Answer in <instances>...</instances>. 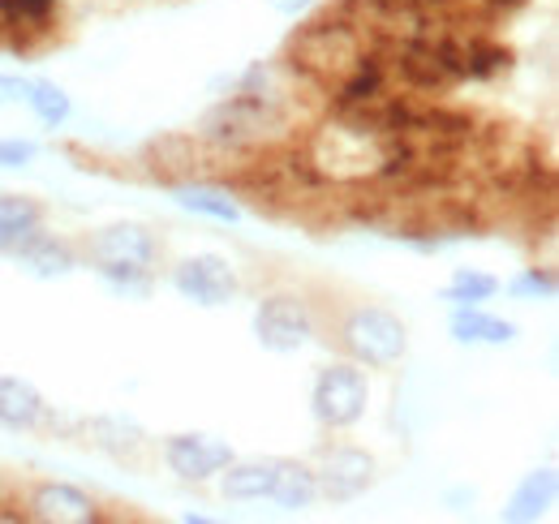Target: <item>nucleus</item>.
<instances>
[{"label": "nucleus", "mask_w": 559, "mask_h": 524, "mask_svg": "<svg viewBox=\"0 0 559 524\" xmlns=\"http://www.w3.org/2000/svg\"><path fill=\"white\" fill-rule=\"evenodd\" d=\"M203 151L211 155H228V159H254L263 151H272L276 142L288 138V108L284 99L267 95H250V91H233L219 104H211L199 121Z\"/></svg>", "instance_id": "f257e3e1"}, {"label": "nucleus", "mask_w": 559, "mask_h": 524, "mask_svg": "<svg viewBox=\"0 0 559 524\" xmlns=\"http://www.w3.org/2000/svg\"><path fill=\"white\" fill-rule=\"evenodd\" d=\"M366 48H374V44L357 31V22H349L341 9H328V13H319L314 22H306V26L288 39L284 69L297 73L301 82L319 86V91H332V86L361 61Z\"/></svg>", "instance_id": "f03ea898"}, {"label": "nucleus", "mask_w": 559, "mask_h": 524, "mask_svg": "<svg viewBox=\"0 0 559 524\" xmlns=\"http://www.w3.org/2000/svg\"><path fill=\"white\" fill-rule=\"evenodd\" d=\"M336 344L361 370H392L409 353V327H405V319L396 310L361 301V306H349L341 314Z\"/></svg>", "instance_id": "7ed1b4c3"}, {"label": "nucleus", "mask_w": 559, "mask_h": 524, "mask_svg": "<svg viewBox=\"0 0 559 524\" xmlns=\"http://www.w3.org/2000/svg\"><path fill=\"white\" fill-rule=\"evenodd\" d=\"M370 408V379L357 361H332L310 383V413L323 430H353Z\"/></svg>", "instance_id": "20e7f679"}, {"label": "nucleus", "mask_w": 559, "mask_h": 524, "mask_svg": "<svg viewBox=\"0 0 559 524\" xmlns=\"http://www.w3.org/2000/svg\"><path fill=\"white\" fill-rule=\"evenodd\" d=\"M254 340L259 348L288 357V353H301L314 335H319V319H314V306L297 293H272L254 306Z\"/></svg>", "instance_id": "39448f33"}, {"label": "nucleus", "mask_w": 559, "mask_h": 524, "mask_svg": "<svg viewBox=\"0 0 559 524\" xmlns=\"http://www.w3.org/2000/svg\"><path fill=\"white\" fill-rule=\"evenodd\" d=\"M168 279L186 301H194L203 310H219L241 293V275L224 254H190L168 271Z\"/></svg>", "instance_id": "423d86ee"}, {"label": "nucleus", "mask_w": 559, "mask_h": 524, "mask_svg": "<svg viewBox=\"0 0 559 524\" xmlns=\"http://www.w3.org/2000/svg\"><path fill=\"white\" fill-rule=\"evenodd\" d=\"M314 477H319V499L353 503V499H361L374 486L379 464H374V456L366 448H357V443H332V448L319 452Z\"/></svg>", "instance_id": "0eeeda50"}, {"label": "nucleus", "mask_w": 559, "mask_h": 524, "mask_svg": "<svg viewBox=\"0 0 559 524\" xmlns=\"http://www.w3.org/2000/svg\"><path fill=\"white\" fill-rule=\"evenodd\" d=\"M159 456L168 464V473H177L181 481H211L219 477L237 452L228 448V439H215V434H203V430H186V434H168Z\"/></svg>", "instance_id": "6e6552de"}, {"label": "nucleus", "mask_w": 559, "mask_h": 524, "mask_svg": "<svg viewBox=\"0 0 559 524\" xmlns=\"http://www.w3.org/2000/svg\"><path fill=\"white\" fill-rule=\"evenodd\" d=\"M86 259H91V266H155L159 262V237L146 224L121 219V224L99 228L86 241Z\"/></svg>", "instance_id": "1a4fd4ad"}, {"label": "nucleus", "mask_w": 559, "mask_h": 524, "mask_svg": "<svg viewBox=\"0 0 559 524\" xmlns=\"http://www.w3.org/2000/svg\"><path fill=\"white\" fill-rule=\"evenodd\" d=\"M26 521L39 524H99V503L73 481H39L26 495Z\"/></svg>", "instance_id": "9d476101"}, {"label": "nucleus", "mask_w": 559, "mask_h": 524, "mask_svg": "<svg viewBox=\"0 0 559 524\" xmlns=\"http://www.w3.org/2000/svg\"><path fill=\"white\" fill-rule=\"evenodd\" d=\"M383 95H388V57L383 48H366L361 61L328 91V104L332 112H361V108H374Z\"/></svg>", "instance_id": "9b49d317"}, {"label": "nucleus", "mask_w": 559, "mask_h": 524, "mask_svg": "<svg viewBox=\"0 0 559 524\" xmlns=\"http://www.w3.org/2000/svg\"><path fill=\"white\" fill-rule=\"evenodd\" d=\"M151 177L181 186V181H199V164H203V142L194 133H159L146 142L142 151Z\"/></svg>", "instance_id": "f8f14e48"}, {"label": "nucleus", "mask_w": 559, "mask_h": 524, "mask_svg": "<svg viewBox=\"0 0 559 524\" xmlns=\"http://www.w3.org/2000/svg\"><path fill=\"white\" fill-rule=\"evenodd\" d=\"M52 421V404L22 374H0V426L9 434H35Z\"/></svg>", "instance_id": "ddd939ff"}, {"label": "nucleus", "mask_w": 559, "mask_h": 524, "mask_svg": "<svg viewBox=\"0 0 559 524\" xmlns=\"http://www.w3.org/2000/svg\"><path fill=\"white\" fill-rule=\"evenodd\" d=\"M17 271L22 275H31V279H39V284H52V279H66L78 271V250H73L66 237H52L48 228H39L17 254Z\"/></svg>", "instance_id": "4468645a"}, {"label": "nucleus", "mask_w": 559, "mask_h": 524, "mask_svg": "<svg viewBox=\"0 0 559 524\" xmlns=\"http://www.w3.org/2000/svg\"><path fill=\"white\" fill-rule=\"evenodd\" d=\"M86 439H91L95 452H104V456H112V460H126V464H139V460L146 456V448H151L146 430H142L139 421L121 417V413H99V417H91V421H86Z\"/></svg>", "instance_id": "2eb2a0df"}, {"label": "nucleus", "mask_w": 559, "mask_h": 524, "mask_svg": "<svg viewBox=\"0 0 559 524\" xmlns=\"http://www.w3.org/2000/svg\"><path fill=\"white\" fill-rule=\"evenodd\" d=\"M173 202H177L186 215L224 224V228H233V224L246 219L241 198L233 194V190H224V186H211V181H181V186H173Z\"/></svg>", "instance_id": "dca6fc26"}, {"label": "nucleus", "mask_w": 559, "mask_h": 524, "mask_svg": "<svg viewBox=\"0 0 559 524\" xmlns=\"http://www.w3.org/2000/svg\"><path fill=\"white\" fill-rule=\"evenodd\" d=\"M448 331H452V340L465 344V348H503V344L516 340V323L490 314L487 306H452Z\"/></svg>", "instance_id": "f3484780"}, {"label": "nucleus", "mask_w": 559, "mask_h": 524, "mask_svg": "<svg viewBox=\"0 0 559 524\" xmlns=\"http://www.w3.org/2000/svg\"><path fill=\"white\" fill-rule=\"evenodd\" d=\"M556 495H559L556 468H551V464L530 468V473L516 481V490H512V499H508V508H503V521H508V524L543 521V516L556 508Z\"/></svg>", "instance_id": "a211bd4d"}, {"label": "nucleus", "mask_w": 559, "mask_h": 524, "mask_svg": "<svg viewBox=\"0 0 559 524\" xmlns=\"http://www.w3.org/2000/svg\"><path fill=\"white\" fill-rule=\"evenodd\" d=\"M48 211L31 194H0V259H13L39 228Z\"/></svg>", "instance_id": "6ab92c4d"}, {"label": "nucleus", "mask_w": 559, "mask_h": 524, "mask_svg": "<svg viewBox=\"0 0 559 524\" xmlns=\"http://www.w3.org/2000/svg\"><path fill=\"white\" fill-rule=\"evenodd\" d=\"M276 486V456L267 460H233L219 473V495L228 503H263Z\"/></svg>", "instance_id": "aec40b11"}, {"label": "nucleus", "mask_w": 559, "mask_h": 524, "mask_svg": "<svg viewBox=\"0 0 559 524\" xmlns=\"http://www.w3.org/2000/svg\"><path fill=\"white\" fill-rule=\"evenodd\" d=\"M272 503L280 512H310L319 503V477L310 464L301 460L276 456V486H272Z\"/></svg>", "instance_id": "412c9836"}, {"label": "nucleus", "mask_w": 559, "mask_h": 524, "mask_svg": "<svg viewBox=\"0 0 559 524\" xmlns=\"http://www.w3.org/2000/svg\"><path fill=\"white\" fill-rule=\"evenodd\" d=\"M22 104L31 108V117H35L44 130H66L73 117V95L61 82H52V78H26Z\"/></svg>", "instance_id": "4be33fe9"}, {"label": "nucleus", "mask_w": 559, "mask_h": 524, "mask_svg": "<svg viewBox=\"0 0 559 524\" xmlns=\"http://www.w3.org/2000/svg\"><path fill=\"white\" fill-rule=\"evenodd\" d=\"M516 61V52L499 39H490L487 31H465V82H490L499 73H508Z\"/></svg>", "instance_id": "5701e85b"}, {"label": "nucleus", "mask_w": 559, "mask_h": 524, "mask_svg": "<svg viewBox=\"0 0 559 524\" xmlns=\"http://www.w3.org/2000/svg\"><path fill=\"white\" fill-rule=\"evenodd\" d=\"M499 288L503 284L483 266H456L452 279L439 288V301H448V306H487V301H495Z\"/></svg>", "instance_id": "b1692460"}, {"label": "nucleus", "mask_w": 559, "mask_h": 524, "mask_svg": "<svg viewBox=\"0 0 559 524\" xmlns=\"http://www.w3.org/2000/svg\"><path fill=\"white\" fill-rule=\"evenodd\" d=\"M95 275L121 301H146L155 293V266H95Z\"/></svg>", "instance_id": "393cba45"}, {"label": "nucleus", "mask_w": 559, "mask_h": 524, "mask_svg": "<svg viewBox=\"0 0 559 524\" xmlns=\"http://www.w3.org/2000/svg\"><path fill=\"white\" fill-rule=\"evenodd\" d=\"M508 293L516 297V301H551L559 293V275L556 266H521L512 279H508Z\"/></svg>", "instance_id": "a878e982"}, {"label": "nucleus", "mask_w": 559, "mask_h": 524, "mask_svg": "<svg viewBox=\"0 0 559 524\" xmlns=\"http://www.w3.org/2000/svg\"><path fill=\"white\" fill-rule=\"evenodd\" d=\"M39 159V142L22 138V133H4L0 138V172H22Z\"/></svg>", "instance_id": "bb28decb"}, {"label": "nucleus", "mask_w": 559, "mask_h": 524, "mask_svg": "<svg viewBox=\"0 0 559 524\" xmlns=\"http://www.w3.org/2000/svg\"><path fill=\"white\" fill-rule=\"evenodd\" d=\"M26 95V78L22 73H0V104H22Z\"/></svg>", "instance_id": "cd10ccee"}, {"label": "nucleus", "mask_w": 559, "mask_h": 524, "mask_svg": "<svg viewBox=\"0 0 559 524\" xmlns=\"http://www.w3.org/2000/svg\"><path fill=\"white\" fill-rule=\"evenodd\" d=\"M276 13H284V17H301V13H310L319 0H267Z\"/></svg>", "instance_id": "c85d7f7f"}, {"label": "nucleus", "mask_w": 559, "mask_h": 524, "mask_svg": "<svg viewBox=\"0 0 559 524\" xmlns=\"http://www.w3.org/2000/svg\"><path fill=\"white\" fill-rule=\"evenodd\" d=\"M181 524H211V516H203V512H186Z\"/></svg>", "instance_id": "c756f323"}]
</instances>
